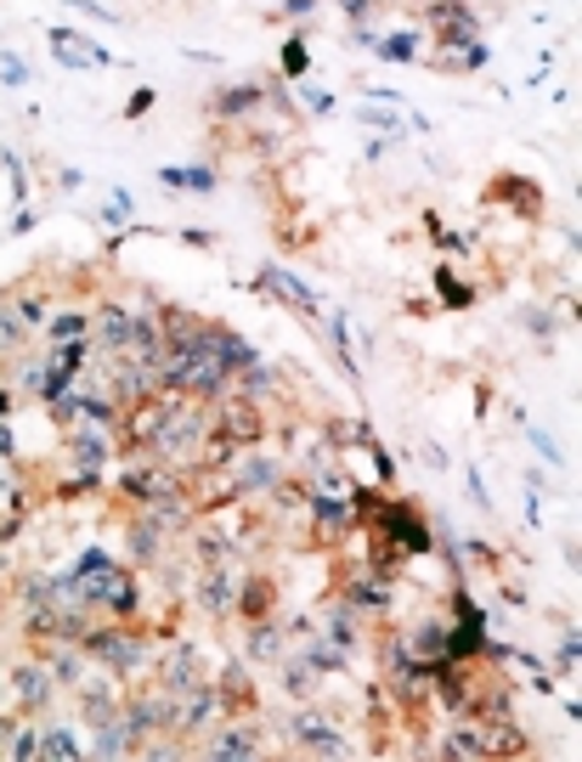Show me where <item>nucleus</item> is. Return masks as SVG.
Wrapping results in <instances>:
<instances>
[{"label": "nucleus", "mask_w": 582, "mask_h": 762, "mask_svg": "<svg viewBox=\"0 0 582 762\" xmlns=\"http://www.w3.org/2000/svg\"><path fill=\"white\" fill-rule=\"evenodd\" d=\"M362 526H373L379 548H396L402 559H424V553H436L430 519H424V514H418V503H407V497H379V508L362 519Z\"/></svg>", "instance_id": "nucleus-1"}, {"label": "nucleus", "mask_w": 582, "mask_h": 762, "mask_svg": "<svg viewBox=\"0 0 582 762\" xmlns=\"http://www.w3.org/2000/svg\"><path fill=\"white\" fill-rule=\"evenodd\" d=\"M289 740H294V751H312V757H351V751H357L351 740H345V735L334 729V717H328V711H317V706L294 711Z\"/></svg>", "instance_id": "nucleus-2"}, {"label": "nucleus", "mask_w": 582, "mask_h": 762, "mask_svg": "<svg viewBox=\"0 0 582 762\" xmlns=\"http://www.w3.org/2000/svg\"><path fill=\"white\" fill-rule=\"evenodd\" d=\"M260 294H266V300H283V305H294L300 316H312V323L323 316V300H317L312 289H305L294 271H283V266H266V271H260Z\"/></svg>", "instance_id": "nucleus-3"}, {"label": "nucleus", "mask_w": 582, "mask_h": 762, "mask_svg": "<svg viewBox=\"0 0 582 762\" xmlns=\"http://www.w3.org/2000/svg\"><path fill=\"white\" fill-rule=\"evenodd\" d=\"M52 690H57V677L46 672V661L34 655V661H23L18 672H12V701H18V711H46L52 706Z\"/></svg>", "instance_id": "nucleus-4"}, {"label": "nucleus", "mask_w": 582, "mask_h": 762, "mask_svg": "<svg viewBox=\"0 0 582 762\" xmlns=\"http://www.w3.org/2000/svg\"><path fill=\"white\" fill-rule=\"evenodd\" d=\"M46 40H52V57L63 68H113V57L97 46V40L74 34V29H46Z\"/></svg>", "instance_id": "nucleus-5"}, {"label": "nucleus", "mask_w": 582, "mask_h": 762, "mask_svg": "<svg viewBox=\"0 0 582 762\" xmlns=\"http://www.w3.org/2000/svg\"><path fill=\"white\" fill-rule=\"evenodd\" d=\"M215 729H221V735L199 746L204 757H260V751H266V740H260V735H255L249 724H238V717H232V724H226V717H221Z\"/></svg>", "instance_id": "nucleus-6"}, {"label": "nucleus", "mask_w": 582, "mask_h": 762, "mask_svg": "<svg viewBox=\"0 0 582 762\" xmlns=\"http://www.w3.org/2000/svg\"><path fill=\"white\" fill-rule=\"evenodd\" d=\"M289 627L283 621H249V661H260V666H278L283 655H289V638H283Z\"/></svg>", "instance_id": "nucleus-7"}, {"label": "nucleus", "mask_w": 582, "mask_h": 762, "mask_svg": "<svg viewBox=\"0 0 582 762\" xmlns=\"http://www.w3.org/2000/svg\"><path fill=\"white\" fill-rule=\"evenodd\" d=\"M41 757H46V762H80V757H91V751H86V740L74 735L68 724H41Z\"/></svg>", "instance_id": "nucleus-8"}, {"label": "nucleus", "mask_w": 582, "mask_h": 762, "mask_svg": "<svg viewBox=\"0 0 582 762\" xmlns=\"http://www.w3.org/2000/svg\"><path fill=\"white\" fill-rule=\"evenodd\" d=\"M255 108H266L260 86H226V91H215V102H210L215 119H249Z\"/></svg>", "instance_id": "nucleus-9"}, {"label": "nucleus", "mask_w": 582, "mask_h": 762, "mask_svg": "<svg viewBox=\"0 0 582 762\" xmlns=\"http://www.w3.org/2000/svg\"><path fill=\"white\" fill-rule=\"evenodd\" d=\"M91 339V316L86 311H57L46 316V345H86Z\"/></svg>", "instance_id": "nucleus-10"}, {"label": "nucleus", "mask_w": 582, "mask_h": 762, "mask_svg": "<svg viewBox=\"0 0 582 762\" xmlns=\"http://www.w3.org/2000/svg\"><path fill=\"white\" fill-rule=\"evenodd\" d=\"M452 57H441V74H475L492 63V52L481 46V40H458V46H447Z\"/></svg>", "instance_id": "nucleus-11"}, {"label": "nucleus", "mask_w": 582, "mask_h": 762, "mask_svg": "<svg viewBox=\"0 0 582 762\" xmlns=\"http://www.w3.org/2000/svg\"><path fill=\"white\" fill-rule=\"evenodd\" d=\"M278 666H283V690H289L294 701H312V695H317V684H323V677H317L312 666H305V661H289V655H283Z\"/></svg>", "instance_id": "nucleus-12"}, {"label": "nucleus", "mask_w": 582, "mask_h": 762, "mask_svg": "<svg viewBox=\"0 0 582 762\" xmlns=\"http://www.w3.org/2000/svg\"><path fill=\"white\" fill-rule=\"evenodd\" d=\"M159 537H165V531H159V526H153V519H147V514H142V519H136V526H131V553L142 559V565H159Z\"/></svg>", "instance_id": "nucleus-13"}, {"label": "nucleus", "mask_w": 582, "mask_h": 762, "mask_svg": "<svg viewBox=\"0 0 582 762\" xmlns=\"http://www.w3.org/2000/svg\"><path fill=\"white\" fill-rule=\"evenodd\" d=\"M436 294H441V305H447V311L475 305V289H470V283H458V271H452V266H441V271H436Z\"/></svg>", "instance_id": "nucleus-14"}, {"label": "nucleus", "mask_w": 582, "mask_h": 762, "mask_svg": "<svg viewBox=\"0 0 582 762\" xmlns=\"http://www.w3.org/2000/svg\"><path fill=\"white\" fill-rule=\"evenodd\" d=\"M373 57H384V63H418L424 52H418V34H379Z\"/></svg>", "instance_id": "nucleus-15"}, {"label": "nucleus", "mask_w": 582, "mask_h": 762, "mask_svg": "<svg viewBox=\"0 0 582 762\" xmlns=\"http://www.w3.org/2000/svg\"><path fill=\"white\" fill-rule=\"evenodd\" d=\"M159 181L176 187V192H215V170H204V165H192V170H159Z\"/></svg>", "instance_id": "nucleus-16"}, {"label": "nucleus", "mask_w": 582, "mask_h": 762, "mask_svg": "<svg viewBox=\"0 0 582 762\" xmlns=\"http://www.w3.org/2000/svg\"><path fill=\"white\" fill-rule=\"evenodd\" d=\"M0 165H7V181H12V198L18 204H29V170H23V158L12 147H0Z\"/></svg>", "instance_id": "nucleus-17"}, {"label": "nucleus", "mask_w": 582, "mask_h": 762, "mask_svg": "<svg viewBox=\"0 0 582 762\" xmlns=\"http://www.w3.org/2000/svg\"><path fill=\"white\" fill-rule=\"evenodd\" d=\"M357 119H362V125H373V131H407V119H396L384 102H373V108L362 102V108H357Z\"/></svg>", "instance_id": "nucleus-18"}, {"label": "nucleus", "mask_w": 582, "mask_h": 762, "mask_svg": "<svg viewBox=\"0 0 582 762\" xmlns=\"http://www.w3.org/2000/svg\"><path fill=\"white\" fill-rule=\"evenodd\" d=\"M0 86H29V63L12 46H0Z\"/></svg>", "instance_id": "nucleus-19"}, {"label": "nucleus", "mask_w": 582, "mask_h": 762, "mask_svg": "<svg viewBox=\"0 0 582 762\" xmlns=\"http://www.w3.org/2000/svg\"><path fill=\"white\" fill-rule=\"evenodd\" d=\"M305 68H312V52H305V40H289V46H283V74L300 79Z\"/></svg>", "instance_id": "nucleus-20"}, {"label": "nucleus", "mask_w": 582, "mask_h": 762, "mask_svg": "<svg viewBox=\"0 0 582 762\" xmlns=\"http://www.w3.org/2000/svg\"><path fill=\"white\" fill-rule=\"evenodd\" d=\"M153 102H159V97H153L147 86H142V91H131V102H125V119H142V113H153Z\"/></svg>", "instance_id": "nucleus-21"}, {"label": "nucleus", "mask_w": 582, "mask_h": 762, "mask_svg": "<svg viewBox=\"0 0 582 762\" xmlns=\"http://www.w3.org/2000/svg\"><path fill=\"white\" fill-rule=\"evenodd\" d=\"M300 97H305V113H334V97H328V91H317V86H305Z\"/></svg>", "instance_id": "nucleus-22"}, {"label": "nucleus", "mask_w": 582, "mask_h": 762, "mask_svg": "<svg viewBox=\"0 0 582 762\" xmlns=\"http://www.w3.org/2000/svg\"><path fill=\"white\" fill-rule=\"evenodd\" d=\"M74 12H86V18H102V23H120V12H108V7H97V0H68Z\"/></svg>", "instance_id": "nucleus-23"}, {"label": "nucleus", "mask_w": 582, "mask_h": 762, "mask_svg": "<svg viewBox=\"0 0 582 762\" xmlns=\"http://www.w3.org/2000/svg\"><path fill=\"white\" fill-rule=\"evenodd\" d=\"M531 447H537L542 458H549V463H560V447H555V440H549V435H542V429H531Z\"/></svg>", "instance_id": "nucleus-24"}, {"label": "nucleus", "mask_w": 582, "mask_h": 762, "mask_svg": "<svg viewBox=\"0 0 582 762\" xmlns=\"http://www.w3.org/2000/svg\"><path fill=\"white\" fill-rule=\"evenodd\" d=\"M577 650H582V645H577V632H566V638H560V666H566V672L577 666Z\"/></svg>", "instance_id": "nucleus-25"}, {"label": "nucleus", "mask_w": 582, "mask_h": 762, "mask_svg": "<svg viewBox=\"0 0 582 762\" xmlns=\"http://www.w3.org/2000/svg\"><path fill=\"white\" fill-rule=\"evenodd\" d=\"M418 452H424V463H430V469H447V452L436 447V440H418Z\"/></svg>", "instance_id": "nucleus-26"}, {"label": "nucleus", "mask_w": 582, "mask_h": 762, "mask_svg": "<svg viewBox=\"0 0 582 762\" xmlns=\"http://www.w3.org/2000/svg\"><path fill=\"white\" fill-rule=\"evenodd\" d=\"M181 237H187V244H192V249H215V237H210L204 226H187Z\"/></svg>", "instance_id": "nucleus-27"}, {"label": "nucleus", "mask_w": 582, "mask_h": 762, "mask_svg": "<svg viewBox=\"0 0 582 762\" xmlns=\"http://www.w3.org/2000/svg\"><path fill=\"white\" fill-rule=\"evenodd\" d=\"M339 7H345V18H351V23H362L373 12V0H339Z\"/></svg>", "instance_id": "nucleus-28"}, {"label": "nucleus", "mask_w": 582, "mask_h": 762, "mask_svg": "<svg viewBox=\"0 0 582 762\" xmlns=\"http://www.w3.org/2000/svg\"><path fill=\"white\" fill-rule=\"evenodd\" d=\"M317 12V0H289V7H283V18H312Z\"/></svg>", "instance_id": "nucleus-29"}, {"label": "nucleus", "mask_w": 582, "mask_h": 762, "mask_svg": "<svg viewBox=\"0 0 582 762\" xmlns=\"http://www.w3.org/2000/svg\"><path fill=\"white\" fill-rule=\"evenodd\" d=\"M526 323H531V334H549V328H555L549 311H526Z\"/></svg>", "instance_id": "nucleus-30"}, {"label": "nucleus", "mask_w": 582, "mask_h": 762, "mask_svg": "<svg viewBox=\"0 0 582 762\" xmlns=\"http://www.w3.org/2000/svg\"><path fill=\"white\" fill-rule=\"evenodd\" d=\"M29 226H34V210H18V221H12V237H23Z\"/></svg>", "instance_id": "nucleus-31"}]
</instances>
